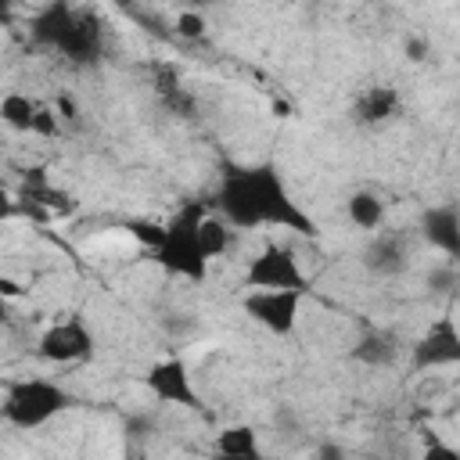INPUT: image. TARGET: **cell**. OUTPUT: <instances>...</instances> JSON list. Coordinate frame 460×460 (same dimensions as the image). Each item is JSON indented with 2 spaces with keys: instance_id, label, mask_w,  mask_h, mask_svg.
<instances>
[{
  "instance_id": "6da1fadb",
  "label": "cell",
  "mask_w": 460,
  "mask_h": 460,
  "mask_svg": "<svg viewBox=\"0 0 460 460\" xmlns=\"http://www.w3.org/2000/svg\"><path fill=\"white\" fill-rule=\"evenodd\" d=\"M219 216L237 230L255 226H288L295 234H316L313 219L291 201L284 176L273 162H259L248 169H230L216 190Z\"/></svg>"
},
{
  "instance_id": "7a4b0ae2",
  "label": "cell",
  "mask_w": 460,
  "mask_h": 460,
  "mask_svg": "<svg viewBox=\"0 0 460 460\" xmlns=\"http://www.w3.org/2000/svg\"><path fill=\"white\" fill-rule=\"evenodd\" d=\"M208 216V205L205 201H183L172 219L165 223V234H162V244L151 252V259L176 273V277H187L194 284H201L208 277V252H205V241H201V223Z\"/></svg>"
},
{
  "instance_id": "3957f363",
  "label": "cell",
  "mask_w": 460,
  "mask_h": 460,
  "mask_svg": "<svg viewBox=\"0 0 460 460\" xmlns=\"http://www.w3.org/2000/svg\"><path fill=\"white\" fill-rule=\"evenodd\" d=\"M72 406V395L50 381V377H25L14 381L4 395V420L14 428H40L47 420H54L58 413H65Z\"/></svg>"
},
{
  "instance_id": "277c9868",
  "label": "cell",
  "mask_w": 460,
  "mask_h": 460,
  "mask_svg": "<svg viewBox=\"0 0 460 460\" xmlns=\"http://www.w3.org/2000/svg\"><path fill=\"white\" fill-rule=\"evenodd\" d=\"M302 295L298 288H252V295L244 298V313L262 323L270 334H291L298 327V309H302Z\"/></svg>"
},
{
  "instance_id": "5b68a950",
  "label": "cell",
  "mask_w": 460,
  "mask_h": 460,
  "mask_svg": "<svg viewBox=\"0 0 460 460\" xmlns=\"http://www.w3.org/2000/svg\"><path fill=\"white\" fill-rule=\"evenodd\" d=\"M248 288H298L305 291V273L295 259V252L288 244H266L252 262H248V273H244Z\"/></svg>"
},
{
  "instance_id": "8992f818",
  "label": "cell",
  "mask_w": 460,
  "mask_h": 460,
  "mask_svg": "<svg viewBox=\"0 0 460 460\" xmlns=\"http://www.w3.org/2000/svg\"><path fill=\"white\" fill-rule=\"evenodd\" d=\"M36 356L47 359V363H83V359L93 356V331L75 316L58 320L40 334Z\"/></svg>"
},
{
  "instance_id": "52a82bcc",
  "label": "cell",
  "mask_w": 460,
  "mask_h": 460,
  "mask_svg": "<svg viewBox=\"0 0 460 460\" xmlns=\"http://www.w3.org/2000/svg\"><path fill=\"white\" fill-rule=\"evenodd\" d=\"M144 385L147 392L158 399V402H169V406H183V410H201V399L194 392V381H190V370L180 356H169L162 363H155L147 374H144Z\"/></svg>"
},
{
  "instance_id": "ba28073f",
  "label": "cell",
  "mask_w": 460,
  "mask_h": 460,
  "mask_svg": "<svg viewBox=\"0 0 460 460\" xmlns=\"http://www.w3.org/2000/svg\"><path fill=\"white\" fill-rule=\"evenodd\" d=\"M410 363H413V370H435V367L460 363V327H456V320L449 313L431 320V327L417 338Z\"/></svg>"
},
{
  "instance_id": "9c48e42d",
  "label": "cell",
  "mask_w": 460,
  "mask_h": 460,
  "mask_svg": "<svg viewBox=\"0 0 460 460\" xmlns=\"http://www.w3.org/2000/svg\"><path fill=\"white\" fill-rule=\"evenodd\" d=\"M420 230H424V241L453 259H460V212L453 205H435L424 212L420 219Z\"/></svg>"
},
{
  "instance_id": "30bf717a",
  "label": "cell",
  "mask_w": 460,
  "mask_h": 460,
  "mask_svg": "<svg viewBox=\"0 0 460 460\" xmlns=\"http://www.w3.org/2000/svg\"><path fill=\"white\" fill-rule=\"evenodd\" d=\"M101 43H104L101 25H97L90 14H75L58 50H61L65 58H72V61H93V58L101 54Z\"/></svg>"
},
{
  "instance_id": "8fae6325",
  "label": "cell",
  "mask_w": 460,
  "mask_h": 460,
  "mask_svg": "<svg viewBox=\"0 0 460 460\" xmlns=\"http://www.w3.org/2000/svg\"><path fill=\"white\" fill-rule=\"evenodd\" d=\"M72 18H75V11H72L65 0H50V4L32 18V40L58 50L61 40H65V32H68V25H72Z\"/></svg>"
},
{
  "instance_id": "7c38bea8",
  "label": "cell",
  "mask_w": 460,
  "mask_h": 460,
  "mask_svg": "<svg viewBox=\"0 0 460 460\" xmlns=\"http://www.w3.org/2000/svg\"><path fill=\"white\" fill-rule=\"evenodd\" d=\"M399 111V90L395 86H370L356 101V122L363 126H381Z\"/></svg>"
},
{
  "instance_id": "4fadbf2b",
  "label": "cell",
  "mask_w": 460,
  "mask_h": 460,
  "mask_svg": "<svg viewBox=\"0 0 460 460\" xmlns=\"http://www.w3.org/2000/svg\"><path fill=\"white\" fill-rule=\"evenodd\" d=\"M36 111H40V101H32L29 93H18V90L4 93V101H0V119L18 133H32Z\"/></svg>"
},
{
  "instance_id": "5bb4252c",
  "label": "cell",
  "mask_w": 460,
  "mask_h": 460,
  "mask_svg": "<svg viewBox=\"0 0 460 460\" xmlns=\"http://www.w3.org/2000/svg\"><path fill=\"white\" fill-rule=\"evenodd\" d=\"M345 208H349L352 226H359V230H381V223H385V201L374 190H356Z\"/></svg>"
},
{
  "instance_id": "9a60e30c",
  "label": "cell",
  "mask_w": 460,
  "mask_h": 460,
  "mask_svg": "<svg viewBox=\"0 0 460 460\" xmlns=\"http://www.w3.org/2000/svg\"><path fill=\"white\" fill-rule=\"evenodd\" d=\"M216 449H219L223 456H259V438H255V431H252L248 424H237V428L219 431Z\"/></svg>"
},
{
  "instance_id": "2e32d148",
  "label": "cell",
  "mask_w": 460,
  "mask_h": 460,
  "mask_svg": "<svg viewBox=\"0 0 460 460\" xmlns=\"http://www.w3.org/2000/svg\"><path fill=\"white\" fill-rule=\"evenodd\" d=\"M392 356H395L392 338H388V334H377V331L363 334L359 345L352 349V359H359V363H367V367H381V363H388Z\"/></svg>"
},
{
  "instance_id": "e0dca14e",
  "label": "cell",
  "mask_w": 460,
  "mask_h": 460,
  "mask_svg": "<svg viewBox=\"0 0 460 460\" xmlns=\"http://www.w3.org/2000/svg\"><path fill=\"white\" fill-rule=\"evenodd\" d=\"M201 241H205V252H208V259H219V255H226V248H230V241H234V230H230V223L223 219V216H205V223H201Z\"/></svg>"
},
{
  "instance_id": "ac0fdd59",
  "label": "cell",
  "mask_w": 460,
  "mask_h": 460,
  "mask_svg": "<svg viewBox=\"0 0 460 460\" xmlns=\"http://www.w3.org/2000/svg\"><path fill=\"white\" fill-rule=\"evenodd\" d=\"M367 262L377 270V273H395L402 270V244L399 237H377L367 252Z\"/></svg>"
},
{
  "instance_id": "d6986e66",
  "label": "cell",
  "mask_w": 460,
  "mask_h": 460,
  "mask_svg": "<svg viewBox=\"0 0 460 460\" xmlns=\"http://www.w3.org/2000/svg\"><path fill=\"white\" fill-rule=\"evenodd\" d=\"M205 14L201 11H183L180 18H176V36H183V40H201L205 36Z\"/></svg>"
},
{
  "instance_id": "ffe728a7",
  "label": "cell",
  "mask_w": 460,
  "mask_h": 460,
  "mask_svg": "<svg viewBox=\"0 0 460 460\" xmlns=\"http://www.w3.org/2000/svg\"><path fill=\"white\" fill-rule=\"evenodd\" d=\"M126 226H129V234H133L137 241H144L151 252L162 244V234H165V226H155V223H147V219H129Z\"/></svg>"
},
{
  "instance_id": "44dd1931",
  "label": "cell",
  "mask_w": 460,
  "mask_h": 460,
  "mask_svg": "<svg viewBox=\"0 0 460 460\" xmlns=\"http://www.w3.org/2000/svg\"><path fill=\"white\" fill-rule=\"evenodd\" d=\"M32 133H40V137H58V115H54L47 104H40L36 122H32Z\"/></svg>"
},
{
  "instance_id": "7402d4cb",
  "label": "cell",
  "mask_w": 460,
  "mask_h": 460,
  "mask_svg": "<svg viewBox=\"0 0 460 460\" xmlns=\"http://www.w3.org/2000/svg\"><path fill=\"white\" fill-rule=\"evenodd\" d=\"M406 50H410V61H424V54H428V47H424L420 40H410V47H406Z\"/></svg>"
},
{
  "instance_id": "603a6c76",
  "label": "cell",
  "mask_w": 460,
  "mask_h": 460,
  "mask_svg": "<svg viewBox=\"0 0 460 460\" xmlns=\"http://www.w3.org/2000/svg\"><path fill=\"white\" fill-rule=\"evenodd\" d=\"M190 7H205V4H216V0H187Z\"/></svg>"
}]
</instances>
